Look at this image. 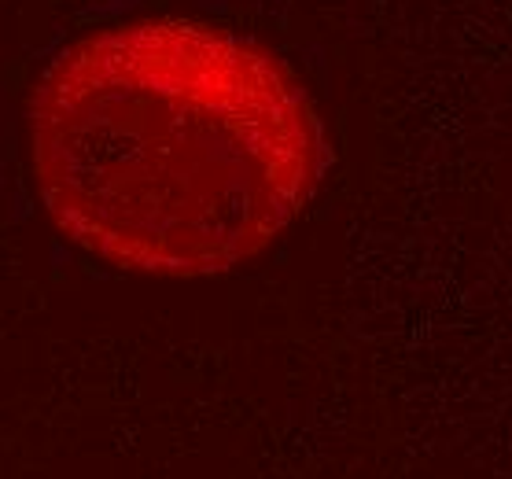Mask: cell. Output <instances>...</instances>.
Listing matches in <instances>:
<instances>
[{"label":"cell","instance_id":"6da1fadb","mask_svg":"<svg viewBox=\"0 0 512 479\" xmlns=\"http://www.w3.org/2000/svg\"><path fill=\"white\" fill-rule=\"evenodd\" d=\"M26 118L52 225L148 277H210L262 255L328 170L325 126L295 74L188 19L74 41L37 78Z\"/></svg>","mask_w":512,"mask_h":479}]
</instances>
